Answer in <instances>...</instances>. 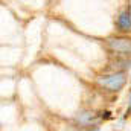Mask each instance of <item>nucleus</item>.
<instances>
[{
    "label": "nucleus",
    "instance_id": "nucleus-1",
    "mask_svg": "<svg viewBox=\"0 0 131 131\" xmlns=\"http://www.w3.org/2000/svg\"><path fill=\"white\" fill-rule=\"evenodd\" d=\"M107 46L111 55L116 57V60L131 63V38H124V37L114 38L113 37V38H108Z\"/></svg>",
    "mask_w": 131,
    "mask_h": 131
},
{
    "label": "nucleus",
    "instance_id": "nucleus-2",
    "mask_svg": "<svg viewBox=\"0 0 131 131\" xmlns=\"http://www.w3.org/2000/svg\"><path fill=\"white\" fill-rule=\"evenodd\" d=\"M96 82L101 89L111 92V93H116V92H121L124 89V85L127 82V75H125V72H111L108 75L98 76Z\"/></svg>",
    "mask_w": 131,
    "mask_h": 131
},
{
    "label": "nucleus",
    "instance_id": "nucleus-3",
    "mask_svg": "<svg viewBox=\"0 0 131 131\" xmlns=\"http://www.w3.org/2000/svg\"><path fill=\"white\" fill-rule=\"evenodd\" d=\"M116 28H117V31L121 34L131 32V11H130V8L124 9L119 14L117 20H116Z\"/></svg>",
    "mask_w": 131,
    "mask_h": 131
},
{
    "label": "nucleus",
    "instance_id": "nucleus-4",
    "mask_svg": "<svg viewBox=\"0 0 131 131\" xmlns=\"http://www.w3.org/2000/svg\"><path fill=\"white\" fill-rule=\"evenodd\" d=\"M98 119H99V116L96 113L85 111V113H81L76 117V122L79 124V128H92V127H96L95 124L98 122Z\"/></svg>",
    "mask_w": 131,
    "mask_h": 131
},
{
    "label": "nucleus",
    "instance_id": "nucleus-5",
    "mask_svg": "<svg viewBox=\"0 0 131 131\" xmlns=\"http://www.w3.org/2000/svg\"><path fill=\"white\" fill-rule=\"evenodd\" d=\"M73 131H101L98 127H92V128H79V130H73Z\"/></svg>",
    "mask_w": 131,
    "mask_h": 131
},
{
    "label": "nucleus",
    "instance_id": "nucleus-6",
    "mask_svg": "<svg viewBox=\"0 0 131 131\" xmlns=\"http://www.w3.org/2000/svg\"><path fill=\"white\" fill-rule=\"evenodd\" d=\"M128 111H131V96H130V104H128V110H127V114H128Z\"/></svg>",
    "mask_w": 131,
    "mask_h": 131
},
{
    "label": "nucleus",
    "instance_id": "nucleus-7",
    "mask_svg": "<svg viewBox=\"0 0 131 131\" xmlns=\"http://www.w3.org/2000/svg\"><path fill=\"white\" fill-rule=\"evenodd\" d=\"M128 8H130V11H131V3H130V5H128Z\"/></svg>",
    "mask_w": 131,
    "mask_h": 131
}]
</instances>
